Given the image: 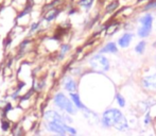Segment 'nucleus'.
<instances>
[{
  "label": "nucleus",
  "instance_id": "7ed1b4c3",
  "mask_svg": "<svg viewBox=\"0 0 156 136\" xmlns=\"http://www.w3.org/2000/svg\"><path fill=\"white\" fill-rule=\"evenodd\" d=\"M89 66L94 71L98 72V73H104L109 70L111 64H109V61L107 60L106 56L98 53L89 59Z\"/></svg>",
  "mask_w": 156,
  "mask_h": 136
},
{
  "label": "nucleus",
  "instance_id": "2eb2a0df",
  "mask_svg": "<svg viewBox=\"0 0 156 136\" xmlns=\"http://www.w3.org/2000/svg\"><path fill=\"white\" fill-rule=\"evenodd\" d=\"M64 129L66 131V134H68V136H74V135H78V130L76 128H73L72 126L70 124H66L64 123Z\"/></svg>",
  "mask_w": 156,
  "mask_h": 136
},
{
  "label": "nucleus",
  "instance_id": "5701e85b",
  "mask_svg": "<svg viewBox=\"0 0 156 136\" xmlns=\"http://www.w3.org/2000/svg\"><path fill=\"white\" fill-rule=\"evenodd\" d=\"M117 6H118V2H114V4H113V3H111L108 6H107V9H106L107 12H112V11L115 10V9L117 8Z\"/></svg>",
  "mask_w": 156,
  "mask_h": 136
},
{
  "label": "nucleus",
  "instance_id": "9b49d317",
  "mask_svg": "<svg viewBox=\"0 0 156 136\" xmlns=\"http://www.w3.org/2000/svg\"><path fill=\"white\" fill-rule=\"evenodd\" d=\"M132 38H133V35L131 33H125L118 39V45L120 46L121 48H126L129 46L132 41Z\"/></svg>",
  "mask_w": 156,
  "mask_h": 136
},
{
  "label": "nucleus",
  "instance_id": "a878e982",
  "mask_svg": "<svg viewBox=\"0 0 156 136\" xmlns=\"http://www.w3.org/2000/svg\"><path fill=\"white\" fill-rule=\"evenodd\" d=\"M74 136H79V135H74Z\"/></svg>",
  "mask_w": 156,
  "mask_h": 136
},
{
  "label": "nucleus",
  "instance_id": "412c9836",
  "mask_svg": "<svg viewBox=\"0 0 156 136\" xmlns=\"http://www.w3.org/2000/svg\"><path fill=\"white\" fill-rule=\"evenodd\" d=\"M62 116H63L64 123H66V124H71L72 122H73V119H72V117L69 115V114H67V113H65V112H63Z\"/></svg>",
  "mask_w": 156,
  "mask_h": 136
},
{
  "label": "nucleus",
  "instance_id": "f8f14e48",
  "mask_svg": "<svg viewBox=\"0 0 156 136\" xmlns=\"http://www.w3.org/2000/svg\"><path fill=\"white\" fill-rule=\"evenodd\" d=\"M118 52V47L115 43H107L104 47L101 48L100 50V53L103 54V53H117Z\"/></svg>",
  "mask_w": 156,
  "mask_h": 136
},
{
  "label": "nucleus",
  "instance_id": "aec40b11",
  "mask_svg": "<svg viewBox=\"0 0 156 136\" xmlns=\"http://www.w3.org/2000/svg\"><path fill=\"white\" fill-rule=\"evenodd\" d=\"M58 10H51L47 15H46V17H45L46 20H47V21H51L52 19H54L56 16H58Z\"/></svg>",
  "mask_w": 156,
  "mask_h": 136
},
{
  "label": "nucleus",
  "instance_id": "6e6552de",
  "mask_svg": "<svg viewBox=\"0 0 156 136\" xmlns=\"http://www.w3.org/2000/svg\"><path fill=\"white\" fill-rule=\"evenodd\" d=\"M82 113H83V115H84V117L86 118L87 122H88L89 124L94 126V124H96V123H100L101 117H99L98 114H97L94 111H93V109H88V107L86 106V109H83Z\"/></svg>",
  "mask_w": 156,
  "mask_h": 136
},
{
  "label": "nucleus",
  "instance_id": "39448f33",
  "mask_svg": "<svg viewBox=\"0 0 156 136\" xmlns=\"http://www.w3.org/2000/svg\"><path fill=\"white\" fill-rule=\"evenodd\" d=\"M141 87L148 93H156V73L144 76L141 79Z\"/></svg>",
  "mask_w": 156,
  "mask_h": 136
},
{
  "label": "nucleus",
  "instance_id": "1a4fd4ad",
  "mask_svg": "<svg viewBox=\"0 0 156 136\" xmlns=\"http://www.w3.org/2000/svg\"><path fill=\"white\" fill-rule=\"evenodd\" d=\"M63 86L69 94L78 93V83L71 77H66L63 80Z\"/></svg>",
  "mask_w": 156,
  "mask_h": 136
},
{
  "label": "nucleus",
  "instance_id": "20e7f679",
  "mask_svg": "<svg viewBox=\"0 0 156 136\" xmlns=\"http://www.w3.org/2000/svg\"><path fill=\"white\" fill-rule=\"evenodd\" d=\"M141 27L138 29L137 33L138 36L140 37H147L149 36L152 31V26H153V16L151 14H144L139 19Z\"/></svg>",
  "mask_w": 156,
  "mask_h": 136
},
{
  "label": "nucleus",
  "instance_id": "a211bd4d",
  "mask_svg": "<svg viewBox=\"0 0 156 136\" xmlns=\"http://www.w3.org/2000/svg\"><path fill=\"white\" fill-rule=\"evenodd\" d=\"M152 122H153V118H152V116H151V111L147 112V113L144 114V128H148V127L150 126Z\"/></svg>",
  "mask_w": 156,
  "mask_h": 136
},
{
  "label": "nucleus",
  "instance_id": "6ab92c4d",
  "mask_svg": "<svg viewBox=\"0 0 156 136\" xmlns=\"http://www.w3.org/2000/svg\"><path fill=\"white\" fill-rule=\"evenodd\" d=\"M13 111V105L11 102H8L5 106L2 109V118H8V114Z\"/></svg>",
  "mask_w": 156,
  "mask_h": 136
},
{
  "label": "nucleus",
  "instance_id": "f3484780",
  "mask_svg": "<svg viewBox=\"0 0 156 136\" xmlns=\"http://www.w3.org/2000/svg\"><path fill=\"white\" fill-rule=\"evenodd\" d=\"M69 50H70V45H68V44H62V46H61L60 53H58V60L63 59L64 56H65V54L67 53Z\"/></svg>",
  "mask_w": 156,
  "mask_h": 136
},
{
  "label": "nucleus",
  "instance_id": "393cba45",
  "mask_svg": "<svg viewBox=\"0 0 156 136\" xmlns=\"http://www.w3.org/2000/svg\"><path fill=\"white\" fill-rule=\"evenodd\" d=\"M50 136H68L67 134H53V135H50Z\"/></svg>",
  "mask_w": 156,
  "mask_h": 136
},
{
  "label": "nucleus",
  "instance_id": "9d476101",
  "mask_svg": "<svg viewBox=\"0 0 156 136\" xmlns=\"http://www.w3.org/2000/svg\"><path fill=\"white\" fill-rule=\"evenodd\" d=\"M69 97H70V100L72 101L73 105L76 107V109H78V111H83V109H86L85 104L82 102V100H81V97H80V95H79V93L69 94Z\"/></svg>",
  "mask_w": 156,
  "mask_h": 136
},
{
  "label": "nucleus",
  "instance_id": "f03ea898",
  "mask_svg": "<svg viewBox=\"0 0 156 136\" xmlns=\"http://www.w3.org/2000/svg\"><path fill=\"white\" fill-rule=\"evenodd\" d=\"M53 103L58 109H60L61 111L65 112V113L71 115H76L78 113V109L73 105V103L70 100V98H68L64 93H58L54 95L53 97Z\"/></svg>",
  "mask_w": 156,
  "mask_h": 136
},
{
  "label": "nucleus",
  "instance_id": "423d86ee",
  "mask_svg": "<svg viewBox=\"0 0 156 136\" xmlns=\"http://www.w3.org/2000/svg\"><path fill=\"white\" fill-rule=\"evenodd\" d=\"M43 118L45 122H58V123H64L62 113L55 111V109L46 111L43 115Z\"/></svg>",
  "mask_w": 156,
  "mask_h": 136
},
{
  "label": "nucleus",
  "instance_id": "0eeeda50",
  "mask_svg": "<svg viewBox=\"0 0 156 136\" xmlns=\"http://www.w3.org/2000/svg\"><path fill=\"white\" fill-rule=\"evenodd\" d=\"M44 128L49 133H53V134H66V131L64 129V123L44 121Z\"/></svg>",
  "mask_w": 156,
  "mask_h": 136
},
{
  "label": "nucleus",
  "instance_id": "4468645a",
  "mask_svg": "<svg viewBox=\"0 0 156 136\" xmlns=\"http://www.w3.org/2000/svg\"><path fill=\"white\" fill-rule=\"evenodd\" d=\"M116 102H117L118 106H119L120 109H124V107L126 106V100H125V98L120 93L116 94Z\"/></svg>",
  "mask_w": 156,
  "mask_h": 136
},
{
  "label": "nucleus",
  "instance_id": "ddd939ff",
  "mask_svg": "<svg viewBox=\"0 0 156 136\" xmlns=\"http://www.w3.org/2000/svg\"><path fill=\"white\" fill-rule=\"evenodd\" d=\"M11 128H12V123H11L10 120L8 118H2L1 121H0V129H1L2 132H9L11 130Z\"/></svg>",
  "mask_w": 156,
  "mask_h": 136
},
{
  "label": "nucleus",
  "instance_id": "f257e3e1",
  "mask_svg": "<svg viewBox=\"0 0 156 136\" xmlns=\"http://www.w3.org/2000/svg\"><path fill=\"white\" fill-rule=\"evenodd\" d=\"M100 124L104 129L114 128L119 132H126L129 129V121L125 115L116 107H111L103 112L100 118Z\"/></svg>",
  "mask_w": 156,
  "mask_h": 136
},
{
  "label": "nucleus",
  "instance_id": "dca6fc26",
  "mask_svg": "<svg viewBox=\"0 0 156 136\" xmlns=\"http://www.w3.org/2000/svg\"><path fill=\"white\" fill-rule=\"evenodd\" d=\"M146 47H147V43L144 41H141L135 46V51L138 54H142L144 52V50H146Z\"/></svg>",
  "mask_w": 156,
  "mask_h": 136
},
{
  "label": "nucleus",
  "instance_id": "4be33fe9",
  "mask_svg": "<svg viewBox=\"0 0 156 136\" xmlns=\"http://www.w3.org/2000/svg\"><path fill=\"white\" fill-rule=\"evenodd\" d=\"M144 11H148V10H151V9H153V10H155L156 9V0H153V1H150L148 4H146V6H144Z\"/></svg>",
  "mask_w": 156,
  "mask_h": 136
},
{
  "label": "nucleus",
  "instance_id": "b1692460",
  "mask_svg": "<svg viewBox=\"0 0 156 136\" xmlns=\"http://www.w3.org/2000/svg\"><path fill=\"white\" fill-rule=\"evenodd\" d=\"M37 28H38V23H33L32 28H31V31H34V30L37 29Z\"/></svg>",
  "mask_w": 156,
  "mask_h": 136
}]
</instances>
